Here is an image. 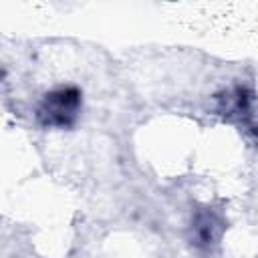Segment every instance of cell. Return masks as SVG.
<instances>
[{
	"instance_id": "cell-1",
	"label": "cell",
	"mask_w": 258,
	"mask_h": 258,
	"mask_svg": "<svg viewBox=\"0 0 258 258\" xmlns=\"http://www.w3.org/2000/svg\"><path fill=\"white\" fill-rule=\"evenodd\" d=\"M77 105V95L71 91H60L58 95H50L46 99V105L42 109V115H46V123H67V115H73Z\"/></svg>"
}]
</instances>
